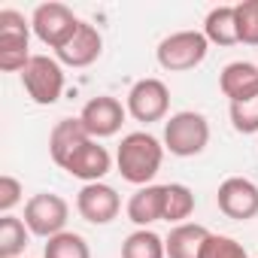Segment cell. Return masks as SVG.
<instances>
[{"mask_svg":"<svg viewBox=\"0 0 258 258\" xmlns=\"http://www.w3.org/2000/svg\"><path fill=\"white\" fill-rule=\"evenodd\" d=\"M164 161V143L146 131H134L121 137L118 152H115V167L121 173L124 182L131 185H152V179L158 176Z\"/></svg>","mask_w":258,"mask_h":258,"instance_id":"1","label":"cell"},{"mask_svg":"<svg viewBox=\"0 0 258 258\" xmlns=\"http://www.w3.org/2000/svg\"><path fill=\"white\" fill-rule=\"evenodd\" d=\"M210 143V121L195 109L173 112L164 121V149L176 158H195Z\"/></svg>","mask_w":258,"mask_h":258,"instance_id":"2","label":"cell"},{"mask_svg":"<svg viewBox=\"0 0 258 258\" xmlns=\"http://www.w3.org/2000/svg\"><path fill=\"white\" fill-rule=\"evenodd\" d=\"M31 25L16 10H0V70L4 73H22L31 64Z\"/></svg>","mask_w":258,"mask_h":258,"instance_id":"3","label":"cell"},{"mask_svg":"<svg viewBox=\"0 0 258 258\" xmlns=\"http://www.w3.org/2000/svg\"><path fill=\"white\" fill-rule=\"evenodd\" d=\"M207 52H210V40L204 37V31H176L158 43L155 58L164 70L182 73V70H195L198 64H204Z\"/></svg>","mask_w":258,"mask_h":258,"instance_id":"4","label":"cell"},{"mask_svg":"<svg viewBox=\"0 0 258 258\" xmlns=\"http://www.w3.org/2000/svg\"><path fill=\"white\" fill-rule=\"evenodd\" d=\"M22 85L28 91V97L40 106H52L61 100L64 94V70L61 61L49 58V55H34L31 64L22 70Z\"/></svg>","mask_w":258,"mask_h":258,"instance_id":"5","label":"cell"},{"mask_svg":"<svg viewBox=\"0 0 258 258\" xmlns=\"http://www.w3.org/2000/svg\"><path fill=\"white\" fill-rule=\"evenodd\" d=\"M79 25H82V22H79V19L73 16V10L64 7V4H40V7L34 10V16H31V28H34V34H37V40L46 43V46L55 49V52L73 40V34L79 31Z\"/></svg>","mask_w":258,"mask_h":258,"instance_id":"6","label":"cell"},{"mask_svg":"<svg viewBox=\"0 0 258 258\" xmlns=\"http://www.w3.org/2000/svg\"><path fill=\"white\" fill-rule=\"evenodd\" d=\"M67 216H70V207L61 195H52V191H40L34 195L28 204H25V225L31 234L37 237H58L67 225Z\"/></svg>","mask_w":258,"mask_h":258,"instance_id":"7","label":"cell"},{"mask_svg":"<svg viewBox=\"0 0 258 258\" xmlns=\"http://www.w3.org/2000/svg\"><path fill=\"white\" fill-rule=\"evenodd\" d=\"M170 109V91L161 79L155 76H146L140 82L131 85V91H127V112H131L137 121H161Z\"/></svg>","mask_w":258,"mask_h":258,"instance_id":"8","label":"cell"},{"mask_svg":"<svg viewBox=\"0 0 258 258\" xmlns=\"http://www.w3.org/2000/svg\"><path fill=\"white\" fill-rule=\"evenodd\" d=\"M219 210L234 222H249L258 216V185L246 176H228L216 191Z\"/></svg>","mask_w":258,"mask_h":258,"instance_id":"9","label":"cell"},{"mask_svg":"<svg viewBox=\"0 0 258 258\" xmlns=\"http://www.w3.org/2000/svg\"><path fill=\"white\" fill-rule=\"evenodd\" d=\"M124 112H127V106H121L115 97L97 94V97H91L82 106L79 118H82V124H85V131H88L91 140H103V137L118 134V127L124 121Z\"/></svg>","mask_w":258,"mask_h":258,"instance_id":"10","label":"cell"},{"mask_svg":"<svg viewBox=\"0 0 258 258\" xmlns=\"http://www.w3.org/2000/svg\"><path fill=\"white\" fill-rule=\"evenodd\" d=\"M76 210L91 225H109L118 216V210H121V198L106 182H88L76 195Z\"/></svg>","mask_w":258,"mask_h":258,"instance_id":"11","label":"cell"},{"mask_svg":"<svg viewBox=\"0 0 258 258\" xmlns=\"http://www.w3.org/2000/svg\"><path fill=\"white\" fill-rule=\"evenodd\" d=\"M64 170L88 185V182H100V179L112 170V158H109L106 146H100L97 140H88V143H82V146L67 158Z\"/></svg>","mask_w":258,"mask_h":258,"instance_id":"12","label":"cell"},{"mask_svg":"<svg viewBox=\"0 0 258 258\" xmlns=\"http://www.w3.org/2000/svg\"><path fill=\"white\" fill-rule=\"evenodd\" d=\"M100 52H103V37H100V31H97L94 25L82 22L79 31L73 34V40H70L67 46H61L55 55H58V61L67 64V67H88V64H94V61L100 58Z\"/></svg>","mask_w":258,"mask_h":258,"instance_id":"13","label":"cell"},{"mask_svg":"<svg viewBox=\"0 0 258 258\" xmlns=\"http://www.w3.org/2000/svg\"><path fill=\"white\" fill-rule=\"evenodd\" d=\"M91 137H88V131H85V124H82V118L76 115V118H61L55 127H52V134H49V155H52V161L58 164V167H64L67 164V158L82 146V143H88Z\"/></svg>","mask_w":258,"mask_h":258,"instance_id":"14","label":"cell"},{"mask_svg":"<svg viewBox=\"0 0 258 258\" xmlns=\"http://www.w3.org/2000/svg\"><path fill=\"white\" fill-rule=\"evenodd\" d=\"M219 88L222 94L237 103V100H249L258 94V67L249 61H234L219 73Z\"/></svg>","mask_w":258,"mask_h":258,"instance_id":"15","label":"cell"},{"mask_svg":"<svg viewBox=\"0 0 258 258\" xmlns=\"http://www.w3.org/2000/svg\"><path fill=\"white\" fill-rule=\"evenodd\" d=\"M207 240H210V231L204 225L182 222V225L170 228V234L164 240V249H167V258H201Z\"/></svg>","mask_w":258,"mask_h":258,"instance_id":"16","label":"cell"},{"mask_svg":"<svg viewBox=\"0 0 258 258\" xmlns=\"http://www.w3.org/2000/svg\"><path fill=\"white\" fill-rule=\"evenodd\" d=\"M124 210H127V219H131L137 228L161 222L164 219V185H143V188H137Z\"/></svg>","mask_w":258,"mask_h":258,"instance_id":"17","label":"cell"},{"mask_svg":"<svg viewBox=\"0 0 258 258\" xmlns=\"http://www.w3.org/2000/svg\"><path fill=\"white\" fill-rule=\"evenodd\" d=\"M204 37L213 46H234V43H240L234 7H216V10H210L207 22H204Z\"/></svg>","mask_w":258,"mask_h":258,"instance_id":"18","label":"cell"},{"mask_svg":"<svg viewBox=\"0 0 258 258\" xmlns=\"http://www.w3.org/2000/svg\"><path fill=\"white\" fill-rule=\"evenodd\" d=\"M121 258H167L164 237H158L149 228H140L134 234H127L121 243Z\"/></svg>","mask_w":258,"mask_h":258,"instance_id":"19","label":"cell"},{"mask_svg":"<svg viewBox=\"0 0 258 258\" xmlns=\"http://www.w3.org/2000/svg\"><path fill=\"white\" fill-rule=\"evenodd\" d=\"M191 213H195V191L182 182L164 185V222L182 225Z\"/></svg>","mask_w":258,"mask_h":258,"instance_id":"20","label":"cell"},{"mask_svg":"<svg viewBox=\"0 0 258 258\" xmlns=\"http://www.w3.org/2000/svg\"><path fill=\"white\" fill-rule=\"evenodd\" d=\"M28 237H31V231L22 219L4 216L0 219V258H22Z\"/></svg>","mask_w":258,"mask_h":258,"instance_id":"21","label":"cell"},{"mask_svg":"<svg viewBox=\"0 0 258 258\" xmlns=\"http://www.w3.org/2000/svg\"><path fill=\"white\" fill-rule=\"evenodd\" d=\"M43 258H91V249H88V243H85L82 234L61 231L58 237H52L46 243Z\"/></svg>","mask_w":258,"mask_h":258,"instance_id":"22","label":"cell"},{"mask_svg":"<svg viewBox=\"0 0 258 258\" xmlns=\"http://www.w3.org/2000/svg\"><path fill=\"white\" fill-rule=\"evenodd\" d=\"M237 13V37L246 46H258V0H243L234 7Z\"/></svg>","mask_w":258,"mask_h":258,"instance_id":"23","label":"cell"},{"mask_svg":"<svg viewBox=\"0 0 258 258\" xmlns=\"http://www.w3.org/2000/svg\"><path fill=\"white\" fill-rule=\"evenodd\" d=\"M231 124L237 134H258V94L231 103Z\"/></svg>","mask_w":258,"mask_h":258,"instance_id":"24","label":"cell"},{"mask_svg":"<svg viewBox=\"0 0 258 258\" xmlns=\"http://www.w3.org/2000/svg\"><path fill=\"white\" fill-rule=\"evenodd\" d=\"M201 258H249V252L243 249V243H237L234 237L225 234H210Z\"/></svg>","mask_w":258,"mask_h":258,"instance_id":"25","label":"cell"},{"mask_svg":"<svg viewBox=\"0 0 258 258\" xmlns=\"http://www.w3.org/2000/svg\"><path fill=\"white\" fill-rule=\"evenodd\" d=\"M22 204V182L16 176H0V213L13 216V207Z\"/></svg>","mask_w":258,"mask_h":258,"instance_id":"26","label":"cell"}]
</instances>
